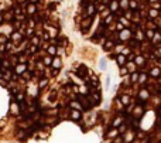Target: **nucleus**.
I'll return each mask as SVG.
<instances>
[{"instance_id": "nucleus-23", "label": "nucleus", "mask_w": 161, "mask_h": 143, "mask_svg": "<svg viewBox=\"0 0 161 143\" xmlns=\"http://www.w3.org/2000/svg\"><path fill=\"white\" fill-rule=\"evenodd\" d=\"M119 6H120V3H117L116 0H113V2L109 4V7H110V10H113V11H117Z\"/></svg>"}, {"instance_id": "nucleus-58", "label": "nucleus", "mask_w": 161, "mask_h": 143, "mask_svg": "<svg viewBox=\"0 0 161 143\" xmlns=\"http://www.w3.org/2000/svg\"><path fill=\"white\" fill-rule=\"evenodd\" d=\"M160 115H161V111H160Z\"/></svg>"}, {"instance_id": "nucleus-35", "label": "nucleus", "mask_w": 161, "mask_h": 143, "mask_svg": "<svg viewBox=\"0 0 161 143\" xmlns=\"http://www.w3.org/2000/svg\"><path fill=\"white\" fill-rule=\"evenodd\" d=\"M153 41H154V42H160V41H161V34H158V33H156V35H154Z\"/></svg>"}, {"instance_id": "nucleus-55", "label": "nucleus", "mask_w": 161, "mask_h": 143, "mask_svg": "<svg viewBox=\"0 0 161 143\" xmlns=\"http://www.w3.org/2000/svg\"><path fill=\"white\" fill-rule=\"evenodd\" d=\"M103 3H105V4H110L112 2H110V0H103Z\"/></svg>"}, {"instance_id": "nucleus-6", "label": "nucleus", "mask_w": 161, "mask_h": 143, "mask_svg": "<svg viewBox=\"0 0 161 143\" xmlns=\"http://www.w3.org/2000/svg\"><path fill=\"white\" fill-rule=\"evenodd\" d=\"M26 69H27V64L19 62V64H16V68H14V72H16L17 75H21V74H24V72H26Z\"/></svg>"}, {"instance_id": "nucleus-36", "label": "nucleus", "mask_w": 161, "mask_h": 143, "mask_svg": "<svg viewBox=\"0 0 161 143\" xmlns=\"http://www.w3.org/2000/svg\"><path fill=\"white\" fill-rule=\"evenodd\" d=\"M120 23L123 24V26H126V27L129 26V20H127L126 17H120Z\"/></svg>"}, {"instance_id": "nucleus-20", "label": "nucleus", "mask_w": 161, "mask_h": 143, "mask_svg": "<svg viewBox=\"0 0 161 143\" xmlns=\"http://www.w3.org/2000/svg\"><path fill=\"white\" fill-rule=\"evenodd\" d=\"M113 47H115V42H113L112 40H109V41L105 42V45H103V50H105V51H109V50H112Z\"/></svg>"}, {"instance_id": "nucleus-28", "label": "nucleus", "mask_w": 161, "mask_h": 143, "mask_svg": "<svg viewBox=\"0 0 161 143\" xmlns=\"http://www.w3.org/2000/svg\"><path fill=\"white\" fill-rule=\"evenodd\" d=\"M52 61L54 60H51V57H44L43 58V62L45 64V65H52Z\"/></svg>"}, {"instance_id": "nucleus-4", "label": "nucleus", "mask_w": 161, "mask_h": 143, "mask_svg": "<svg viewBox=\"0 0 161 143\" xmlns=\"http://www.w3.org/2000/svg\"><path fill=\"white\" fill-rule=\"evenodd\" d=\"M150 98V92H148V89H140L139 92V103H141L143 101H147V99Z\"/></svg>"}, {"instance_id": "nucleus-21", "label": "nucleus", "mask_w": 161, "mask_h": 143, "mask_svg": "<svg viewBox=\"0 0 161 143\" xmlns=\"http://www.w3.org/2000/svg\"><path fill=\"white\" fill-rule=\"evenodd\" d=\"M120 103H122V105H124V106H127L130 103V96L129 95H123L120 98Z\"/></svg>"}, {"instance_id": "nucleus-14", "label": "nucleus", "mask_w": 161, "mask_h": 143, "mask_svg": "<svg viewBox=\"0 0 161 143\" xmlns=\"http://www.w3.org/2000/svg\"><path fill=\"white\" fill-rule=\"evenodd\" d=\"M76 72H78L79 77H85V75L88 74V68H86L85 65H79L78 68H76Z\"/></svg>"}, {"instance_id": "nucleus-42", "label": "nucleus", "mask_w": 161, "mask_h": 143, "mask_svg": "<svg viewBox=\"0 0 161 143\" xmlns=\"http://www.w3.org/2000/svg\"><path fill=\"white\" fill-rule=\"evenodd\" d=\"M38 41H40V40H38V37H33V38H31V44H33V45H37Z\"/></svg>"}, {"instance_id": "nucleus-34", "label": "nucleus", "mask_w": 161, "mask_h": 143, "mask_svg": "<svg viewBox=\"0 0 161 143\" xmlns=\"http://www.w3.org/2000/svg\"><path fill=\"white\" fill-rule=\"evenodd\" d=\"M120 6H122V7H129L130 2H129V0H120Z\"/></svg>"}, {"instance_id": "nucleus-13", "label": "nucleus", "mask_w": 161, "mask_h": 143, "mask_svg": "<svg viewBox=\"0 0 161 143\" xmlns=\"http://www.w3.org/2000/svg\"><path fill=\"white\" fill-rule=\"evenodd\" d=\"M69 106H71V109H76V111H82V109H83L82 103H81L79 101H71Z\"/></svg>"}, {"instance_id": "nucleus-54", "label": "nucleus", "mask_w": 161, "mask_h": 143, "mask_svg": "<svg viewBox=\"0 0 161 143\" xmlns=\"http://www.w3.org/2000/svg\"><path fill=\"white\" fill-rule=\"evenodd\" d=\"M157 26L161 27V19H157Z\"/></svg>"}, {"instance_id": "nucleus-52", "label": "nucleus", "mask_w": 161, "mask_h": 143, "mask_svg": "<svg viewBox=\"0 0 161 143\" xmlns=\"http://www.w3.org/2000/svg\"><path fill=\"white\" fill-rule=\"evenodd\" d=\"M57 7V3H51V4H50V9H55Z\"/></svg>"}, {"instance_id": "nucleus-43", "label": "nucleus", "mask_w": 161, "mask_h": 143, "mask_svg": "<svg viewBox=\"0 0 161 143\" xmlns=\"http://www.w3.org/2000/svg\"><path fill=\"white\" fill-rule=\"evenodd\" d=\"M137 40H143V33L140 31V30L137 31Z\"/></svg>"}, {"instance_id": "nucleus-27", "label": "nucleus", "mask_w": 161, "mask_h": 143, "mask_svg": "<svg viewBox=\"0 0 161 143\" xmlns=\"http://www.w3.org/2000/svg\"><path fill=\"white\" fill-rule=\"evenodd\" d=\"M154 35H156V33H154L153 30H147V31H146V37H147L148 40H151V38H154Z\"/></svg>"}, {"instance_id": "nucleus-51", "label": "nucleus", "mask_w": 161, "mask_h": 143, "mask_svg": "<svg viewBox=\"0 0 161 143\" xmlns=\"http://www.w3.org/2000/svg\"><path fill=\"white\" fill-rule=\"evenodd\" d=\"M127 60H129V61H133V60H134V55H133V54H129V55H127Z\"/></svg>"}, {"instance_id": "nucleus-38", "label": "nucleus", "mask_w": 161, "mask_h": 143, "mask_svg": "<svg viewBox=\"0 0 161 143\" xmlns=\"http://www.w3.org/2000/svg\"><path fill=\"white\" fill-rule=\"evenodd\" d=\"M47 84H48V81H47L45 78H43V80L40 81V88H44V87H47Z\"/></svg>"}, {"instance_id": "nucleus-56", "label": "nucleus", "mask_w": 161, "mask_h": 143, "mask_svg": "<svg viewBox=\"0 0 161 143\" xmlns=\"http://www.w3.org/2000/svg\"><path fill=\"white\" fill-rule=\"evenodd\" d=\"M150 3H156V2H158V0H148Z\"/></svg>"}, {"instance_id": "nucleus-2", "label": "nucleus", "mask_w": 161, "mask_h": 143, "mask_svg": "<svg viewBox=\"0 0 161 143\" xmlns=\"http://www.w3.org/2000/svg\"><path fill=\"white\" fill-rule=\"evenodd\" d=\"M143 115H144V108H143L141 103H137V105L134 106V109H133V116L137 118V119H141Z\"/></svg>"}, {"instance_id": "nucleus-11", "label": "nucleus", "mask_w": 161, "mask_h": 143, "mask_svg": "<svg viewBox=\"0 0 161 143\" xmlns=\"http://www.w3.org/2000/svg\"><path fill=\"white\" fill-rule=\"evenodd\" d=\"M119 135H120V133H119V129H117V127H113V129H110L109 132L106 133V138H109V139H115V138H117Z\"/></svg>"}, {"instance_id": "nucleus-7", "label": "nucleus", "mask_w": 161, "mask_h": 143, "mask_svg": "<svg viewBox=\"0 0 161 143\" xmlns=\"http://www.w3.org/2000/svg\"><path fill=\"white\" fill-rule=\"evenodd\" d=\"M92 17H93V16H89V17H88V19H86V20H83V21H82V24H81V27H82L83 33H86V31H88V28H89V27L92 26Z\"/></svg>"}, {"instance_id": "nucleus-3", "label": "nucleus", "mask_w": 161, "mask_h": 143, "mask_svg": "<svg viewBox=\"0 0 161 143\" xmlns=\"http://www.w3.org/2000/svg\"><path fill=\"white\" fill-rule=\"evenodd\" d=\"M89 99L93 102L95 106L99 105V103H100V94L98 92L96 89H92V91H91V95H89Z\"/></svg>"}, {"instance_id": "nucleus-16", "label": "nucleus", "mask_w": 161, "mask_h": 143, "mask_svg": "<svg viewBox=\"0 0 161 143\" xmlns=\"http://www.w3.org/2000/svg\"><path fill=\"white\" fill-rule=\"evenodd\" d=\"M86 13H88V16H93L95 13H96V7H95V4H88L86 6Z\"/></svg>"}, {"instance_id": "nucleus-12", "label": "nucleus", "mask_w": 161, "mask_h": 143, "mask_svg": "<svg viewBox=\"0 0 161 143\" xmlns=\"http://www.w3.org/2000/svg\"><path fill=\"white\" fill-rule=\"evenodd\" d=\"M124 123V116L123 115H120V116H117V118H115V120H113V127H119L120 125H123Z\"/></svg>"}, {"instance_id": "nucleus-5", "label": "nucleus", "mask_w": 161, "mask_h": 143, "mask_svg": "<svg viewBox=\"0 0 161 143\" xmlns=\"http://www.w3.org/2000/svg\"><path fill=\"white\" fill-rule=\"evenodd\" d=\"M130 38H132V33L129 28H123L119 34V40H130Z\"/></svg>"}, {"instance_id": "nucleus-15", "label": "nucleus", "mask_w": 161, "mask_h": 143, "mask_svg": "<svg viewBox=\"0 0 161 143\" xmlns=\"http://www.w3.org/2000/svg\"><path fill=\"white\" fill-rule=\"evenodd\" d=\"M116 60H117V64L120 67H123L124 64L127 62V58H126V55H124V54H119V55L116 57Z\"/></svg>"}, {"instance_id": "nucleus-33", "label": "nucleus", "mask_w": 161, "mask_h": 143, "mask_svg": "<svg viewBox=\"0 0 161 143\" xmlns=\"http://www.w3.org/2000/svg\"><path fill=\"white\" fill-rule=\"evenodd\" d=\"M139 78H140V75L136 72V74H132V80H130V81H132V82H139Z\"/></svg>"}, {"instance_id": "nucleus-57", "label": "nucleus", "mask_w": 161, "mask_h": 143, "mask_svg": "<svg viewBox=\"0 0 161 143\" xmlns=\"http://www.w3.org/2000/svg\"><path fill=\"white\" fill-rule=\"evenodd\" d=\"M35 2H37V0H31V3H35Z\"/></svg>"}, {"instance_id": "nucleus-49", "label": "nucleus", "mask_w": 161, "mask_h": 143, "mask_svg": "<svg viewBox=\"0 0 161 143\" xmlns=\"http://www.w3.org/2000/svg\"><path fill=\"white\" fill-rule=\"evenodd\" d=\"M13 112H14L13 115H19V109H17V106H16V105H13Z\"/></svg>"}, {"instance_id": "nucleus-50", "label": "nucleus", "mask_w": 161, "mask_h": 143, "mask_svg": "<svg viewBox=\"0 0 161 143\" xmlns=\"http://www.w3.org/2000/svg\"><path fill=\"white\" fill-rule=\"evenodd\" d=\"M0 40H2V44H6V41H7V37H6V35H2V38H0Z\"/></svg>"}, {"instance_id": "nucleus-39", "label": "nucleus", "mask_w": 161, "mask_h": 143, "mask_svg": "<svg viewBox=\"0 0 161 143\" xmlns=\"http://www.w3.org/2000/svg\"><path fill=\"white\" fill-rule=\"evenodd\" d=\"M16 99L17 101H23V99H24V94H16Z\"/></svg>"}, {"instance_id": "nucleus-19", "label": "nucleus", "mask_w": 161, "mask_h": 143, "mask_svg": "<svg viewBox=\"0 0 161 143\" xmlns=\"http://www.w3.org/2000/svg\"><path fill=\"white\" fill-rule=\"evenodd\" d=\"M148 16H150L151 19H158L160 13L157 11V9H150V10H148Z\"/></svg>"}, {"instance_id": "nucleus-37", "label": "nucleus", "mask_w": 161, "mask_h": 143, "mask_svg": "<svg viewBox=\"0 0 161 143\" xmlns=\"http://www.w3.org/2000/svg\"><path fill=\"white\" fill-rule=\"evenodd\" d=\"M127 69H129L130 72H133L134 69H136V67H134V64H133V62H129V64H127Z\"/></svg>"}, {"instance_id": "nucleus-30", "label": "nucleus", "mask_w": 161, "mask_h": 143, "mask_svg": "<svg viewBox=\"0 0 161 143\" xmlns=\"http://www.w3.org/2000/svg\"><path fill=\"white\" fill-rule=\"evenodd\" d=\"M113 143H124V138H123V136H120V135H119L117 138H115V139H113Z\"/></svg>"}, {"instance_id": "nucleus-26", "label": "nucleus", "mask_w": 161, "mask_h": 143, "mask_svg": "<svg viewBox=\"0 0 161 143\" xmlns=\"http://www.w3.org/2000/svg\"><path fill=\"white\" fill-rule=\"evenodd\" d=\"M126 132H127V123L120 125V126H119V133H120V135H123V133H126Z\"/></svg>"}, {"instance_id": "nucleus-9", "label": "nucleus", "mask_w": 161, "mask_h": 143, "mask_svg": "<svg viewBox=\"0 0 161 143\" xmlns=\"http://www.w3.org/2000/svg\"><path fill=\"white\" fill-rule=\"evenodd\" d=\"M123 138H124V143H132L134 140V130H127Z\"/></svg>"}, {"instance_id": "nucleus-25", "label": "nucleus", "mask_w": 161, "mask_h": 143, "mask_svg": "<svg viewBox=\"0 0 161 143\" xmlns=\"http://www.w3.org/2000/svg\"><path fill=\"white\" fill-rule=\"evenodd\" d=\"M47 50H48L50 55H55V54H57V45H48Z\"/></svg>"}, {"instance_id": "nucleus-10", "label": "nucleus", "mask_w": 161, "mask_h": 143, "mask_svg": "<svg viewBox=\"0 0 161 143\" xmlns=\"http://www.w3.org/2000/svg\"><path fill=\"white\" fill-rule=\"evenodd\" d=\"M69 116H71V119H74V120H81V119H82V112L76 111V109H72Z\"/></svg>"}, {"instance_id": "nucleus-1", "label": "nucleus", "mask_w": 161, "mask_h": 143, "mask_svg": "<svg viewBox=\"0 0 161 143\" xmlns=\"http://www.w3.org/2000/svg\"><path fill=\"white\" fill-rule=\"evenodd\" d=\"M78 101L82 103V106H83V109H86V111H88V109H91L92 106H93V103H91L92 101L91 99H89V96H83V95H79L78 96Z\"/></svg>"}, {"instance_id": "nucleus-17", "label": "nucleus", "mask_w": 161, "mask_h": 143, "mask_svg": "<svg viewBox=\"0 0 161 143\" xmlns=\"http://www.w3.org/2000/svg\"><path fill=\"white\" fill-rule=\"evenodd\" d=\"M150 75H151V77H154V78L160 77V75H161V69L158 68V67H154V68H151Z\"/></svg>"}, {"instance_id": "nucleus-53", "label": "nucleus", "mask_w": 161, "mask_h": 143, "mask_svg": "<svg viewBox=\"0 0 161 143\" xmlns=\"http://www.w3.org/2000/svg\"><path fill=\"white\" fill-rule=\"evenodd\" d=\"M107 14H109V10H105V11H103V13H102V16L105 17V16H107Z\"/></svg>"}, {"instance_id": "nucleus-18", "label": "nucleus", "mask_w": 161, "mask_h": 143, "mask_svg": "<svg viewBox=\"0 0 161 143\" xmlns=\"http://www.w3.org/2000/svg\"><path fill=\"white\" fill-rule=\"evenodd\" d=\"M35 11H37V6H35L34 3H30V4L27 6V13H28V14H34Z\"/></svg>"}, {"instance_id": "nucleus-32", "label": "nucleus", "mask_w": 161, "mask_h": 143, "mask_svg": "<svg viewBox=\"0 0 161 143\" xmlns=\"http://www.w3.org/2000/svg\"><path fill=\"white\" fill-rule=\"evenodd\" d=\"M147 81V74H141L140 75V78H139V82L140 84H143V82H146Z\"/></svg>"}, {"instance_id": "nucleus-31", "label": "nucleus", "mask_w": 161, "mask_h": 143, "mask_svg": "<svg viewBox=\"0 0 161 143\" xmlns=\"http://www.w3.org/2000/svg\"><path fill=\"white\" fill-rule=\"evenodd\" d=\"M20 27H21V24H20V21H19V20H16V21H13V28H14V30H16V31H17V30H19V28H20Z\"/></svg>"}, {"instance_id": "nucleus-29", "label": "nucleus", "mask_w": 161, "mask_h": 143, "mask_svg": "<svg viewBox=\"0 0 161 143\" xmlns=\"http://www.w3.org/2000/svg\"><path fill=\"white\" fill-rule=\"evenodd\" d=\"M52 65H54V68H59V67H61V60L57 57V58L52 61Z\"/></svg>"}, {"instance_id": "nucleus-40", "label": "nucleus", "mask_w": 161, "mask_h": 143, "mask_svg": "<svg viewBox=\"0 0 161 143\" xmlns=\"http://www.w3.org/2000/svg\"><path fill=\"white\" fill-rule=\"evenodd\" d=\"M113 19H115V16H109V17L105 20V24H106V26H107V24H110V23L113 21Z\"/></svg>"}, {"instance_id": "nucleus-41", "label": "nucleus", "mask_w": 161, "mask_h": 143, "mask_svg": "<svg viewBox=\"0 0 161 143\" xmlns=\"http://www.w3.org/2000/svg\"><path fill=\"white\" fill-rule=\"evenodd\" d=\"M130 7H132V9H137V2H136V0H130Z\"/></svg>"}, {"instance_id": "nucleus-22", "label": "nucleus", "mask_w": 161, "mask_h": 143, "mask_svg": "<svg viewBox=\"0 0 161 143\" xmlns=\"http://www.w3.org/2000/svg\"><path fill=\"white\" fill-rule=\"evenodd\" d=\"M134 62H136V65L143 67V65H144V58H143L141 55H137L136 58H134Z\"/></svg>"}, {"instance_id": "nucleus-48", "label": "nucleus", "mask_w": 161, "mask_h": 143, "mask_svg": "<svg viewBox=\"0 0 161 143\" xmlns=\"http://www.w3.org/2000/svg\"><path fill=\"white\" fill-rule=\"evenodd\" d=\"M59 74V68H54V71H52V75L55 77V75H58Z\"/></svg>"}, {"instance_id": "nucleus-45", "label": "nucleus", "mask_w": 161, "mask_h": 143, "mask_svg": "<svg viewBox=\"0 0 161 143\" xmlns=\"http://www.w3.org/2000/svg\"><path fill=\"white\" fill-rule=\"evenodd\" d=\"M92 85H93V87H98V85H99V81H98L96 78H93V80H92Z\"/></svg>"}, {"instance_id": "nucleus-46", "label": "nucleus", "mask_w": 161, "mask_h": 143, "mask_svg": "<svg viewBox=\"0 0 161 143\" xmlns=\"http://www.w3.org/2000/svg\"><path fill=\"white\" fill-rule=\"evenodd\" d=\"M151 4H153V9H160L161 7V4H160V3H151Z\"/></svg>"}, {"instance_id": "nucleus-44", "label": "nucleus", "mask_w": 161, "mask_h": 143, "mask_svg": "<svg viewBox=\"0 0 161 143\" xmlns=\"http://www.w3.org/2000/svg\"><path fill=\"white\" fill-rule=\"evenodd\" d=\"M127 72H129V69H127V68H122V69H120V74H122V75H126Z\"/></svg>"}, {"instance_id": "nucleus-8", "label": "nucleus", "mask_w": 161, "mask_h": 143, "mask_svg": "<svg viewBox=\"0 0 161 143\" xmlns=\"http://www.w3.org/2000/svg\"><path fill=\"white\" fill-rule=\"evenodd\" d=\"M14 11H3L2 13V20H3V23H6V21H10L11 19L14 17Z\"/></svg>"}, {"instance_id": "nucleus-24", "label": "nucleus", "mask_w": 161, "mask_h": 143, "mask_svg": "<svg viewBox=\"0 0 161 143\" xmlns=\"http://www.w3.org/2000/svg\"><path fill=\"white\" fill-rule=\"evenodd\" d=\"M21 37H23V35L20 34L19 31H14L13 34H11V40H13V41H20V40H21Z\"/></svg>"}, {"instance_id": "nucleus-47", "label": "nucleus", "mask_w": 161, "mask_h": 143, "mask_svg": "<svg viewBox=\"0 0 161 143\" xmlns=\"http://www.w3.org/2000/svg\"><path fill=\"white\" fill-rule=\"evenodd\" d=\"M30 51H31V53H35V51H37V45H33V44H31V47H30Z\"/></svg>"}]
</instances>
